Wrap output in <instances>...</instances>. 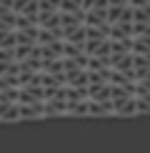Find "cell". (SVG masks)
I'll return each mask as SVG.
<instances>
[{
    "label": "cell",
    "mask_w": 150,
    "mask_h": 153,
    "mask_svg": "<svg viewBox=\"0 0 150 153\" xmlns=\"http://www.w3.org/2000/svg\"><path fill=\"white\" fill-rule=\"evenodd\" d=\"M50 75L60 118L150 116V0H55Z\"/></svg>",
    "instance_id": "6da1fadb"
}]
</instances>
